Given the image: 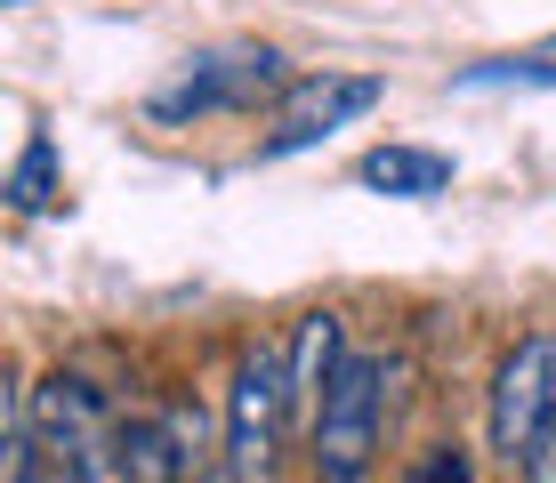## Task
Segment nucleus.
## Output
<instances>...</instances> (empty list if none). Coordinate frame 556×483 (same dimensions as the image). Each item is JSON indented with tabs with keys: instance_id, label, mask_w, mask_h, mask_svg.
Returning <instances> with one entry per match:
<instances>
[{
	"instance_id": "423d86ee",
	"label": "nucleus",
	"mask_w": 556,
	"mask_h": 483,
	"mask_svg": "<svg viewBox=\"0 0 556 483\" xmlns=\"http://www.w3.org/2000/svg\"><path fill=\"white\" fill-rule=\"evenodd\" d=\"M388 97V81L379 73H306V81H291L275 97V129H266V153H299L315 138H331V129L363 122V113Z\"/></svg>"
},
{
	"instance_id": "9d476101",
	"label": "nucleus",
	"mask_w": 556,
	"mask_h": 483,
	"mask_svg": "<svg viewBox=\"0 0 556 483\" xmlns=\"http://www.w3.org/2000/svg\"><path fill=\"white\" fill-rule=\"evenodd\" d=\"M404 483H476V452H468V443H428Z\"/></svg>"
},
{
	"instance_id": "20e7f679",
	"label": "nucleus",
	"mask_w": 556,
	"mask_h": 483,
	"mask_svg": "<svg viewBox=\"0 0 556 483\" xmlns=\"http://www.w3.org/2000/svg\"><path fill=\"white\" fill-rule=\"evenodd\" d=\"M556 443V331H525L492 371L484 395V452L508 475H525Z\"/></svg>"
},
{
	"instance_id": "f257e3e1",
	"label": "nucleus",
	"mask_w": 556,
	"mask_h": 483,
	"mask_svg": "<svg viewBox=\"0 0 556 483\" xmlns=\"http://www.w3.org/2000/svg\"><path fill=\"white\" fill-rule=\"evenodd\" d=\"M388 452V363L348 346L323 411L306 419V475L315 483H371Z\"/></svg>"
},
{
	"instance_id": "39448f33",
	"label": "nucleus",
	"mask_w": 556,
	"mask_h": 483,
	"mask_svg": "<svg viewBox=\"0 0 556 483\" xmlns=\"http://www.w3.org/2000/svg\"><path fill=\"white\" fill-rule=\"evenodd\" d=\"M291 89V65L275 49H210V56H186V73L169 89H153V122H202V113H251L258 97H282Z\"/></svg>"
},
{
	"instance_id": "9b49d317",
	"label": "nucleus",
	"mask_w": 556,
	"mask_h": 483,
	"mask_svg": "<svg viewBox=\"0 0 556 483\" xmlns=\"http://www.w3.org/2000/svg\"><path fill=\"white\" fill-rule=\"evenodd\" d=\"M516 483H556V443H548V452H541V459H532V468H525V475H516Z\"/></svg>"
},
{
	"instance_id": "ddd939ff",
	"label": "nucleus",
	"mask_w": 556,
	"mask_h": 483,
	"mask_svg": "<svg viewBox=\"0 0 556 483\" xmlns=\"http://www.w3.org/2000/svg\"><path fill=\"white\" fill-rule=\"evenodd\" d=\"M210 483H235V475H210Z\"/></svg>"
},
{
	"instance_id": "f8f14e48",
	"label": "nucleus",
	"mask_w": 556,
	"mask_h": 483,
	"mask_svg": "<svg viewBox=\"0 0 556 483\" xmlns=\"http://www.w3.org/2000/svg\"><path fill=\"white\" fill-rule=\"evenodd\" d=\"M49 483H73V475H56V468H49Z\"/></svg>"
},
{
	"instance_id": "6e6552de",
	"label": "nucleus",
	"mask_w": 556,
	"mask_h": 483,
	"mask_svg": "<svg viewBox=\"0 0 556 483\" xmlns=\"http://www.w3.org/2000/svg\"><path fill=\"white\" fill-rule=\"evenodd\" d=\"M339 363H348V331H339V315H306L299 331H291V395H299V419L323 411Z\"/></svg>"
},
{
	"instance_id": "7ed1b4c3",
	"label": "nucleus",
	"mask_w": 556,
	"mask_h": 483,
	"mask_svg": "<svg viewBox=\"0 0 556 483\" xmlns=\"http://www.w3.org/2000/svg\"><path fill=\"white\" fill-rule=\"evenodd\" d=\"M25 428H33V452L56 475L122 483V411L81 371H49L41 386H25Z\"/></svg>"
},
{
	"instance_id": "1a4fd4ad",
	"label": "nucleus",
	"mask_w": 556,
	"mask_h": 483,
	"mask_svg": "<svg viewBox=\"0 0 556 483\" xmlns=\"http://www.w3.org/2000/svg\"><path fill=\"white\" fill-rule=\"evenodd\" d=\"M56 193H65V186H56V145H49V138H33L25 153H16V169H9V209L41 218Z\"/></svg>"
},
{
	"instance_id": "f03ea898",
	"label": "nucleus",
	"mask_w": 556,
	"mask_h": 483,
	"mask_svg": "<svg viewBox=\"0 0 556 483\" xmlns=\"http://www.w3.org/2000/svg\"><path fill=\"white\" fill-rule=\"evenodd\" d=\"M299 395H291V339H251L226 386V475L235 483H275L282 443H291Z\"/></svg>"
},
{
	"instance_id": "0eeeda50",
	"label": "nucleus",
	"mask_w": 556,
	"mask_h": 483,
	"mask_svg": "<svg viewBox=\"0 0 556 483\" xmlns=\"http://www.w3.org/2000/svg\"><path fill=\"white\" fill-rule=\"evenodd\" d=\"M355 178L371 193H395V202H428V193L452 186V153H435V145H371L355 162Z\"/></svg>"
}]
</instances>
